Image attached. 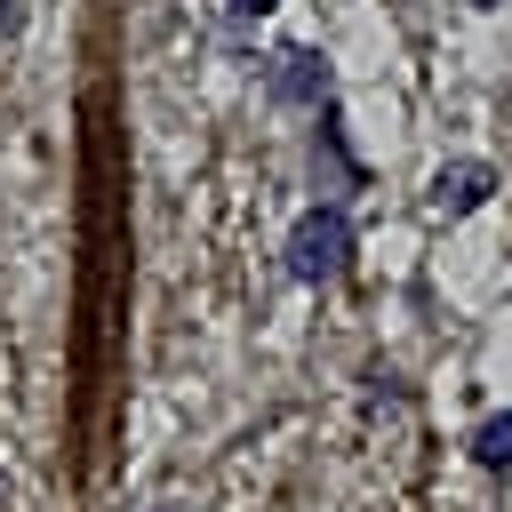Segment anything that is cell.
<instances>
[{"label":"cell","mask_w":512,"mask_h":512,"mask_svg":"<svg viewBox=\"0 0 512 512\" xmlns=\"http://www.w3.org/2000/svg\"><path fill=\"white\" fill-rule=\"evenodd\" d=\"M344 256H352V224H344V208H336V200L304 208V216H296V232H288V280L320 288V280H336V272H344Z\"/></svg>","instance_id":"cell-1"},{"label":"cell","mask_w":512,"mask_h":512,"mask_svg":"<svg viewBox=\"0 0 512 512\" xmlns=\"http://www.w3.org/2000/svg\"><path fill=\"white\" fill-rule=\"evenodd\" d=\"M488 192H496V168L488 160H448L432 176V208L440 216H472V208H488Z\"/></svg>","instance_id":"cell-2"},{"label":"cell","mask_w":512,"mask_h":512,"mask_svg":"<svg viewBox=\"0 0 512 512\" xmlns=\"http://www.w3.org/2000/svg\"><path fill=\"white\" fill-rule=\"evenodd\" d=\"M272 88H280L288 104H320V96H328V64H320L312 48H288L280 72H272Z\"/></svg>","instance_id":"cell-3"},{"label":"cell","mask_w":512,"mask_h":512,"mask_svg":"<svg viewBox=\"0 0 512 512\" xmlns=\"http://www.w3.org/2000/svg\"><path fill=\"white\" fill-rule=\"evenodd\" d=\"M472 456H480L488 472H512V408H496V416L472 424Z\"/></svg>","instance_id":"cell-4"},{"label":"cell","mask_w":512,"mask_h":512,"mask_svg":"<svg viewBox=\"0 0 512 512\" xmlns=\"http://www.w3.org/2000/svg\"><path fill=\"white\" fill-rule=\"evenodd\" d=\"M280 0H232V16H272Z\"/></svg>","instance_id":"cell-5"}]
</instances>
